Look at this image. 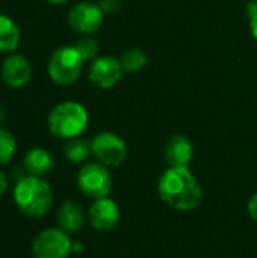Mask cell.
<instances>
[{"label":"cell","instance_id":"cell-1","mask_svg":"<svg viewBox=\"0 0 257 258\" xmlns=\"http://www.w3.org/2000/svg\"><path fill=\"white\" fill-rule=\"evenodd\" d=\"M162 203L179 212H191L203 201V189L189 168H168L158 181Z\"/></svg>","mask_w":257,"mask_h":258},{"label":"cell","instance_id":"cell-2","mask_svg":"<svg viewBox=\"0 0 257 258\" xmlns=\"http://www.w3.org/2000/svg\"><path fill=\"white\" fill-rule=\"evenodd\" d=\"M12 200L21 215L39 219L45 216L53 206V190L44 177L26 175L15 181Z\"/></svg>","mask_w":257,"mask_h":258},{"label":"cell","instance_id":"cell-3","mask_svg":"<svg viewBox=\"0 0 257 258\" xmlns=\"http://www.w3.org/2000/svg\"><path fill=\"white\" fill-rule=\"evenodd\" d=\"M89 115L77 101H62L47 115V128L52 136L64 141L79 138L88 127Z\"/></svg>","mask_w":257,"mask_h":258},{"label":"cell","instance_id":"cell-4","mask_svg":"<svg viewBox=\"0 0 257 258\" xmlns=\"http://www.w3.org/2000/svg\"><path fill=\"white\" fill-rule=\"evenodd\" d=\"M85 60L74 45H64L53 51L47 63V73L53 83L59 86L74 85L83 70Z\"/></svg>","mask_w":257,"mask_h":258},{"label":"cell","instance_id":"cell-5","mask_svg":"<svg viewBox=\"0 0 257 258\" xmlns=\"http://www.w3.org/2000/svg\"><path fill=\"white\" fill-rule=\"evenodd\" d=\"M73 240L68 233L59 227L41 230L32 240V258H68L73 251Z\"/></svg>","mask_w":257,"mask_h":258},{"label":"cell","instance_id":"cell-6","mask_svg":"<svg viewBox=\"0 0 257 258\" xmlns=\"http://www.w3.org/2000/svg\"><path fill=\"white\" fill-rule=\"evenodd\" d=\"M76 183L80 194L91 200L109 197L112 190V175L109 168L98 162L85 163L77 172Z\"/></svg>","mask_w":257,"mask_h":258},{"label":"cell","instance_id":"cell-7","mask_svg":"<svg viewBox=\"0 0 257 258\" xmlns=\"http://www.w3.org/2000/svg\"><path fill=\"white\" fill-rule=\"evenodd\" d=\"M95 160L106 168H118L127 157V145L121 136L112 132H101L91 141Z\"/></svg>","mask_w":257,"mask_h":258},{"label":"cell","instance_id":"cell-8","mask_svg":"<svg viewBox=\"0 0 257 258\" xmlns=\"http://www.w3.org/2000/svg\"><path fill=\"white\" fill-rule=\"evenodd\" d=\"M68 26L79 35L95 33L105 20V14L100 6L92 2H79L68 12Z\"/></svg>","mask_w":257,"mask_h":258},{"label":"cell","instance_id":"cell-9","mask_svg":"<svg viewBox=\"0 0 257 258\" xmlns=\"http://www.w3.org/2000/svg\"><path fill=\"white\" fill-rule=\"evenodd\" d=\"M123 67L120 59L114 56H98L89 67V82L101 89H111L123 79Z\"/></svg>","mask_w":257,"mask_h":258},{"label":"cell","instance_id":"cell-10","mask_svg":"<svg viewBox=\"0 0 257 258\" xmlns=\"http://www.w3.org/2000/svg\"><path fill=\"white\" fill-rule=\"evenodd\" d=\"M86 219L95 231L108 233L120 222V207L109 197L94 200L86 212Z\"/></svg>","mask_w":257,"mask_h":258},{"label":"cell","instance_id":"cell-11","mask_svg":"<svg viewBox=\"0 0 257 258\" xmlns=\"http://www.w3.org/2000/svg\"><path fill=\"white\" fill-rule=\"evenodd\" d=\"M32 74H33L32 65L29 59L23 54L12 53L2 63L0 76H2L3 83L8 88L21 89L27 86L29 82L32 80Z\"/></svg>","mask_w":257,"mask_h":258},{"label":"cell","instance_id":"cell-12","mask_svg":"<svg viewBox=\"0 0 257 258\" xmlns=\"http://www.w3.org/2000/svg\"><path fill=\"white\" fill-rule=\"evenodd\" d=\"M164 157L170 168H189L194 157V144L185 135H174L165 144Z\"/></svg>","mask_w":257,"mask_h":258},{"label":"cell","instance_id":"cell-13","mask_svg":"<svg viewBox=\"0 0 257 258\" xmlns=\"http://www.w3.org/2000/svg\"><path fill=\"white\" fill-rule=\"evenodd\" d=\"M86 221V215L80 204H77L73 200H65L56 213V222L61 230H64L68 234L79 233Z\"/></svg>","mask_w":257,"mask_h":258},{"label":"cell","instance_id":"cell-14","mask_svg":"<svg viewBox=\"0 0 257 258\" xmlns=\"http://www.w3.org/2000/svg\"><path fill=\"white\" fill-rule=\"evenodd\" d=\"M21 165L29 175L44 177L55 169V159L48 150L35 147L24 154Z\"/></svg>","mask_w":257,"mask_h":258},{"label":"cell","instance_id":"cell-15","mask_svg":"<svg viewBox=\"0 0 257 258\" xmlns=\"http://www.w3.org/2000/svg\"><path fill=\"white\" fill-rule=\"evenodd\" d=\"M21 41V32L17 23L0 14V53H15Z\"/></svg>","mask_w":257,"mask_h":258},{"label":"cell","instance_id":"cell-16","mask_svg":"<svg viewBox=\"0 0 257 258\" xmlns=\"http://www.w3.org/2000/svg\"><path fill=\"white\" fill-rule=\"evenodd\" d=\"M65 157L67 160H70L74 165H80L85 163L88 160V157L92 154L91 150V141L85 139V138H74L67 141L65 148H64Z\"/></svg>","mask_w":257,"mask_h":258},{"label":"cell","instance_id":"cell-17","mask_svg":"<svg viewBox=\"0 0 257 258\" xmlns=\"http://www.w3.org/2000/svg\"><path fill=\"white\" fill-rule=\"evenodd\" d=\"M118 59L121 62V67H123L124 73H129V74L141 71L147 65V62H148L147 53L142 48H139V47H129V48H126Z\"/></svg>","mask_w":257,"mask_h":258},{"label":"cell","instance_id":"cell-18","mask_svg":"<svg viewBox=\"0 0 257 258\" xmlns=\"http://www.w3.org/2000/svg\"><path fill=\"white\" fill-rule=\"evenodd\" d=\"M17 153V141L14 135L0 127V166L8 165Z\"/></svg>","mask_w":257,"mask_h":258},{"label":"cell","instance_id":"cell-19","mask_svg":"<svg viewBox=\"0 0 257 258\" xmlns=\"http://www.w3.org/2000/svg\"><path fill=\"white\" fill-rule=\"evenodd\" d=\"M74 47L85 62H88V60L92 62L94 59L98 57V41L95 38H92L91 35H83L76 42Z\"/></svg>","mask_w":257,"mask_h":258},{"label":"cell","instance_id":"cell-20","mask_svg":"<svg viewBox=\"0 0 257 258\" xmlns=\"http://www.w3.org/2000/svg\"><path fill=\"white\" fill-rule=\"evenodd\" d=\"M247 15H248V20H250V30H251V35L253 38L257 41V2L253 0L248 3L247 6Z\"/></svg>","mask_w":257,"mask_h":258},{"label":"cell","instance_id":"cell-21","mask_svg":"<svg viewBox=\"0 0 257 258\" xmlns=\"http://www.w3.org/2000/svg\"><path fill=\"white\" fill-rule=\"evenodd\" d=\"M97 5L100 6L105 15H109V14L118 12V9L121 8V0H98Z\"/></svg>","mask_w":257,"mask_h":258},{"label":"cell","instance_id":"cell-22","mask_svg":"<svg viewBox=\"0 0 257 258\" xmlns=\"http://www.w3.org/2000/svg\"><path fill=\"white\" fill-rule=\"evenodd\" d=\"M247 210H248L250 218H251L254 222H257V192L250 198L248 206H247Z\"/></svg>","mask_w":257,"mask_h":258},{"label":"cell","instance_id":"cell-23","mask_svg":"<svg viewBox=\"0 0 257 258\" xmlns=\"http://www.w3.org/2000/svg\"><path fill=\"white\" fill-rule=\"evenodd\" d=\"M9 189V177L6 175L5 171L0 169V197L5 195Z\"/></svg>","mask_w":257,"mask_h":258},{"label":"cell","instance_id":"cell-24","mask_svg":"<svg viewBox=\"0 0 257 258\" xmlns=\"http://www.w3.org/2000/svg\"><path fill=\"white\" fill-rule=\"evenodd\" d=\"M71 251H73V254H80V252L83 251V243H80V242H73Z\"/></svg>","mask_w":257,"mask_h":258},{"label":"cell","instance_id":"cell-25","mask_svg":"<svg viewBox=\"0 0 257 258\" xmlns=\"http://www.w3.org/2000/svg\"><path fill=\"white\" fill-rule=\"evenodd\" d=\"M6 116H8V113H6V109L0 104V127L5 124V121H6Z\"/></svg>","mask_w":257,"mask_h":258},{"label":"cell","instance_id":"cell-26","mask_svg":"<svg viewBox=\"0 0 257 258\" xmlns=\"http://www.w3.org/2000/svg\"><path fill=\"white\" fill-rule=\"evenodd\" d=\"M48 3H53V5H62V3H65V2H68V0H47Z\"/></svg>","mask_w":257,"mask_h":258},{"label":"cell","instance_id":"cell-27","mask_svg":"<svg viewBox=\"0 0 257 258\" xmlns=\"http://www.w3.org/2000/svg\"><path fill=\"white\" fill-rule=\"evenodd\" d=\"M256 2H257V0H256Z\"/></svg>","mask_w":257,"mask_h":258}]
</instances>
